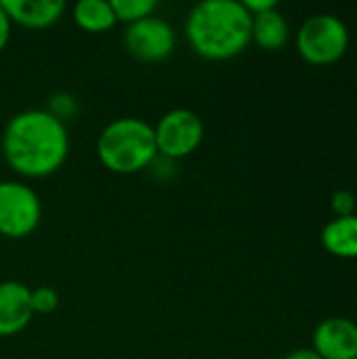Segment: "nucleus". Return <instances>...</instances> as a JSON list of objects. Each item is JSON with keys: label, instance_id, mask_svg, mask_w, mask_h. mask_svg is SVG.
<instances>
[{"label": "nucleus", "instance_id": "14", "mask_svg": "<svg viewBox=\"0 0 357 359\" xmlns=\"http://www.w3.org/2000/svg\"><path fill=\"white\" fill-rule=\"evenodd\" d=\"M112 8L116 15V23L122 21L126 25L137 23L145 17H151L158 8L156 0H112Z\"/></svg>", "mask_w": 357, "mask_h": 359}, {"label": "nucleus", "instance_id": "12", "mask_svg": "<svg viewBox=\"0 0 357 359\" xmlns=\"http://www.w3.org/2000/svg\"><path fill=\"white\" fill-rule=\"evenodd\" d=\"M290 36V27L286 17L280 13V8H269L265 13L252 15V40L263 50H280L286 46Z\"/></svg>", "mask_w": 357, "mask_h": 359}, {"label": "nucleus", "instance_id": "10", "mask_svg": "<svg viewBox=\"0 0 357 359\" xmlns=\"http://www.w3.org/2000/svg\"><path fill=\"white\" fill-rule=\"evenodd\" d=\"M0 4L13 23L32 29L57 23L65 11V2L61 0H0Z\"/></svg>", "mask_w": 357, "mask_h": 359}, {"label": "nucleus", "instance_id": "17", "mask_svg": "<svg viewBox=\"0 0 357 359\" xmlns=\"http://www.w3.org/2000/svg\"><path fill=\"white\" fill-rule=\"evenodd\" d=\"M53 116H57L59 120L67 118L74 114V99L69 95H55L50 99V109H48Z\"/></svg>", "mask_w": 357, "mask_h": 359}, {"label": "nucleus", "instance_id": "6", "mask_svg": "<svg viewBox=\"0 0 357 359\" xmlns=\"http://www.w3.org/2000/svg\"><path fill=\"white\" fill-rule=\"evenodd\" d=\"M158 156L166 160H181L194 154L204 141L202 118L185 107L166 111L154 126Z\"/></svg>", "mask_w": 357, "mask_h": 359}, {"label": "nucleus", "instance_id": "1", "mask_svg": "<svg viewBox=\"0 0 357 359\" xmlns=\"http://www.w3.org/2000/svg\"><path fill=\"white\" fill-rule=\"evenodd\" d=\"M69 154V135L48 109L15 114L2 133V156L21 177L42 179L57 172Z\"/></svg>", "mask_w": 357, "mask_h": 359}, {"label": "nucleus", "instance_id": "13", "mask_svg": "<svg viewBox=\"0 0 357 359\" xmlns=\"http://www.w3.org/2000/svg\"><path fill=\"white\" fill-rule=\"evenodd\" d=\"M74 21L84 32H107L116 25V15L112 2L105 0H80L74 6Z\"/></svg>", "mask_w": 357, "mask_h": 359}, {"label": "nucleus", "instance_id": "20", "mask_svg": "<svg viewBox=\"0 0 357 359\" xmlns=\"http://www.w3.org/2000/svg\"><path fill=\"white\" fill-rule=\"evenodd\" d=\"M284 359H322L314 349H307V347H303V349H295V351H290L288 355Z\"/></svg>", "mask_w": 357, "mask_h": 359}, {"label": "nucleus", "instance_id": "8", "mask_svg": "<svg viewBox=\"0 0 357 359\" xmlns=\"http://www.w3.org/2000/svg\"><path fill=\"white\" fill-rule=\"evenodd\" d=\"M311 343L322 359H357V324L349 318H326L316 326Z\"/></svg>", "mask_w": 357, "mask_h": 359}, {"label": "nucleus", "instance_id": "7", "mask_svg": "<svg viewBox=\"0 0 357 359\" xmlns=\"http://www.w3.org/2000/svg\"><path fill=\"white\" fill-rule=\"evenodd\" d=\"M175 44L177 36L170 23L154 15L126 25L124 32V46L139 61H162L173 55Z\"/></svg>", "mask_w": 357, "mask_h": 359}, {"label": "nucleus", "instance_id": "16", "mask_svg": "<svg viewBox=\"0 0 357 359\" xmlns=\"http://www.w3.org/2000/svg\"><path fill=\"white\" fill-rule=\"evenodd\" d=\"M330 208L335 217H351L356 215V196L347 189H339L330 198Z\"/></svg>", "mask_w": 357, "mask_h": 359}, {"label": "nucleus", "instance_id": "11", "mask_svg": "<svg viewBox=\"0 0 357 359\" xmlns=\"http://www.w3.org/2000/svg\"><path fill=\"white\" fill-rule=\"evenodd\" d=\"M322 246L339 259H357V215L335 217L322 229Z\"/></svg>", "mask_w": 357, "mask_h": 359}, {"label": "nucleus", "instance_id": "4", "mask_svg": "<svg viewBox=\"0 0 357 359\" xmlns=\"http://www.w3.org/2000/svg\"><path fill=\"white\" fill-rule=\"evenodd\" d=\"M349 48L347 23L330 13L307 17L297 32V50L311 65L337 63Z\"/></svg>", "mask_w": 357, "mask_h": 359}, {"label": "nucleus", "instance_id": "9", "mask_svg": "<svg viewBox=\"0 0 357 359\" xmlns=\"http://www.w3.org/2000/svg\"><path fill=\"white\" fill-rule=\"evenodd\" d=\"M32 290L21 282H0V337L19 334L32 320Z\"/></svg>", "mask_w": 357, "mask_h": 359}, {"label": "nucleus", "instance_id": "3", "mask_svg": "<svg viewBox=\"0 0 357 359\" xmlns=\"http://www.w3.org/2000/svg\"><path fill=\"white\" fill-rule=\"evenodd\" d=\"M97 158L116 175H135L149 168L158 158L154 126L133 116L112 120L97 139Z\"/></svg>", "mask_w": 357, "mask_h": 359}, {"label": "nucleus", "instance_id": "19", "mask_svg": "<svg viewBox=\"0 0 357 359\" xmlns=\"http://www.w3.org/2000/svg\"><path fill=\"white\" fill-rule=\"evenodd\" d=\"M11 27H13V21L8 19L6 11H4V8H2V4H0V50H4V46L8 44Z\"/></svg>", "mask_w": 357, "mask_h": 359}, {"label": "nucleus", "instance_id": "15", "mask_svg": "<svg viewBox=\"0 0 357 359\" xmlns=\"http://www.w3.org/2000/svg\"><path fill=\"white\" fill-rule=\"evenodd\" d=\"M29 301H32L34 313H53L59 305V294L48 286H40V288L32 290Z\"/></svg>", "mask_w": 357, "mask_h": 359}, {"label": "nucleus", "instance_id": "18", "mask_svg": "<svg viewBox=\"0 0 357 359\" xmlns=\"http://www.w3.org/2000/svg\"><path fill=\"white\" fill-rule=\"evenodd\" d=\"M242 4L246 6V11H248L250 15H259V13H265V11H269V8H276V6H278L276 0H244Z\"/></svg>", "mask_w": 357, "mask_h": 359}, {"label": "nucleus", "instance_id": "5", "mask_svg": "<svg viewBox=\"0 0 357 359\" xmlns=\"http://www.w3.org/2000/svg\"><path fill=\"white\" fill-rule=\"evenodd\" d=\"M42 206L38 194L19 181H0V236L27 238L40 225Z\"/></svg>", "mask_w": 357, "mask_h": 359}, {"label": "nucleus", "instance_id": "2", "mask_svg": "<svg viewBox=\"0 0 357 359\" xmlns=\"http://www.w3.org/2000/svg\"><path fill=\"white\" fill-rule=\"evenodd\" d=\"M185 34L196 55L234 59L252 42V15L240 0H204L189 11Z\"/></svg>", "mask_w": 357, "mask_h": 359}]
</instances>
